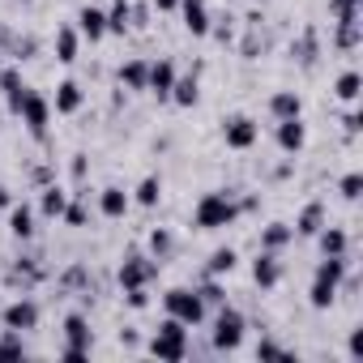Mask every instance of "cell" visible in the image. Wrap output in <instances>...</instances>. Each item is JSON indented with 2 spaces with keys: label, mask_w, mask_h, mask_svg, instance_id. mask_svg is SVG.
<instances>
[{
  "label": "cell",
  "mask_w": 363,
  "mask_h": 363,
  "mask_svg": "<svg viewBox=\"0 0 363 363\" xmlns=\"http://www.w3.org/2000/svg\"><path fill=\"white\" fill-rule=\"evenodd\" d=\"M124 299H128V308H137V312H141V308L150 303V286H133V291H124Z\"/></svg>",
  "instance_id": "obj_40"
},
{
  "label": "cell",
  "mask_w": 363,
  "mask_h": 363,
  "mask_svg": "<svg viewBox=\"0 0 363 363\" xmlns=\"http://www.w3.org/2000/svg\"><path fill=\"white\" fill-rule=\"evenodd\" d=\"M269 111H274V120H295V116H303V99L295 90H278L269 99Z\"/></svg>",
  "instance_id": "obj_21"
},
{
  "label": "cell",
  "mask_w": 363,
  "mask_h": 363,
  "mask_svg": "<svg viewBox=\"0 0 363 363\" xmlns=\"http://www.w3.org/2000/svg\"><path fill=\"white\" fill-rule=\"evenodd\" d=\"M235 248H214L210 252V261H206V274H214V278H223V274H231L235 269Z\"/></svg>",
  "instance_id": "obj_32"
},
{
  "label": "cell",
  "mask_w": 363,
  "mask_h": 363,
  "mask_svg": "<svg viewBox=\"0 0 363 363\" xmlns=\"http://www.w3.org/2000/svg\"><path fill=\"white\" fill-rule=\"evenodd\" d=\"M0 359H26V342H22V333H5L0 337Z\"/></svg>",
  "instance_id": "obj_36"
},
{
  "label": "cell",
  "mask_w": 363,
  "mask_h": 363,
  "mask_svg": "<svg viewBox=\"0 0 363 363\" xmlns=\"http://www.w3.org/2000/svg\"><path fill=\"white\" fill-rule=\"evenodd\" d=\"M337 30H333V43L342 48V52H354L359 43H363V22H333Z\"/></svg>",
  "instance_id": "obj_28"
},
{
  "label": "cell",
  "mask_w": 363,
  "mask_h": 363,
  "mask_svg": "<svg viewBox=\"0 0 363 363\" xmlns=\"http://www.w3.org/2000/svg\"><path fill=\"white\" fill-rule=\"evenodd\" d=\"M252 278H257V286H278L282 282V261H278V252H265L261 248V257L252 261Z\"/></svg>",
  "instance_id": "obj_15"
},
{
  "label": "cell",
  "mask_w": 363,
  "mask_h": 363,
  "mask_svg": "<svg viewBox=\"0 0 363 363\" xmlns=\"http://www.w3.org/2000/svg\"><path fill=\"white\" fill-rule=\"evenodd\" d=\"M346 257H325L320 265H316V274H312V286H308V303L312 308H329L333 299H337V286H342V278H346Z\"/></svg>",
  "instance_id": "obj_2"
},
{
  "label": "cell",
  "mask_w": 363,
  "mask_h": 363,
  "mask_svg": "<svg viewBox=\"0 0 363 363\" xmlns=\"http://www.w3.org/2000/svg\"><path fill=\"white\" fill-rule=\"evenodd\" d=\"M257 137H261V124H257L252 116H231V120L223 124V141H227L231 150H252Z\"/></svg>",
  "instance_id": "obj_9"
},
{
  "label": "cell",
  "mask_w": 363,
  "mask_h": 363,
  "mask_svg": "<svg viewBox=\"0 0 363 363\" xmlns=\"http://www.w3.org/2000/svg\"><path fill=\"white\" fill-rule=\"evenodd\" d=\"M0 90H5V103H9V111L18 116V107H22V99H26V82H22V73L18 69H0Z\"/></svg>",
  "instance_id": "obj_19"
},
{
  "label": "cell",
  "mask_w": 363,
  "mask_h": 363,
  "mask_svg": "<svg viewBox=\"0 0 363 363\" xmlns=\"http://www.w3.org/2000/svg\"><path fill=\"white\" fill-rule=\"evenodd\" d=\"M291 240H295V231H291L286 223H269V227L261 231V248H265V252H282Z\"/></svg>",
  "instance_id": "obj_27"
},
{
  "label": "cell",
  "mask_w": 363,
  "mask_h": 363,
  "mask_svg": "<svg viewBox=\"0 0 363 363\" xmlns=\"http://www.w3.org/2000/svg\"><path fill=\"white\" fill-rule=\"evenodd\" d=\"M90 346H94V333H90V320L82 316V312H69L65 316V359L69 363H82L86 354H90Z\"/></svg>",
  "instance_id": "obj_5"
},
{
  "label": "cell",
  "mask_w": 363,
  "mask_h": 363,
  "mask_svg": "<svg viewBox=\"0 0 363 363\" xmlns=\"http://www.w3.org/2000/svg\"><path fill=\"white\" fill-rule=\"evenodd\" d=\"M133 201L145 206V210H154V206L162 201V179H158V175H145L141 184H137V193H133Z\"/></svg>",
  "instance_id": "obj_30"
},
{
  "label": "cell",
  "mask_w": 363,
  "mask_h": 363,
  "mask_svg": "<svg viewBox=\"0 0 363 363\" xmlns=\"http://www.w3.org/2000/svg\"><path fill=\"white\" fill-rule=\"evenodd\" d=\"M257 359H291V350H282L278 342H261L257 346Z\"/></svg>",
  "instance_id": "obj_41"
},
{
  "label": "cell",
  "mask_w": 363,
  "mask_h": 363,
  "mask_svg": "<svg viewBox=\"0 0 363 363\" xmlns=\"http://www.w3.org/2000/svg\"><path fill=\"white\" fill-rule=\"evenodd\" d=\"M179 13H184L189 35H210V0H179Z\"/></svg>",
  "instance_id": "obj_11"
},
{
  "label": "cell",
  "mask_w": 363,
  "mask_h": 363,
  "mask_svg": "<svg viewBox=\"0 0 363 363\" xmlns=\"http://www.w3.org/2000/svg\"><path fill=\"white\" fill-rule=\"evenodd\" d=\"M145 77H150V65H145V60L120 65V86H124V90H145Z\"/></svg>",
  "instance_id": "obj_29"
},
{
  "label": "cell",
  "mask_w": 363,
  "mask_h": 363,
  "mask_svg": "<svg viewBox=\"0 0 363 363\" xmlns=\"http://www.w3.org/2000/svg\"><path fill=\"white\" fill-rule=\"evenodd\" d=\"M65 206H69V193H65L60 184H48L43 197H39V214H43V218H60Z\"/></svg>",
  "instance_id": "obj_23"
},
{
  "label": "cell",
  "mask_w": 363,
  "mask_h": 363,
  "mask_svg": "<svg viewBox=\"0 0 363 363\" xmlns=\"http://www.w3.org/2000/svg\"><path fill=\"white\" fill-rule=\"evenodd\" d=\"M150 354L154 359H184L189 354V325H179L175 316H167L158 329H154V337H150Z\"/></svg>",
  "instance_id": "obj_3"
},
{
  "label": "cell",
  "mask_w": 363,
  "mask_h": 363,
  "mask_svg": "<svg viewBox=\"0 0 363 363\" xmlns=\"http://www.w3.org/2000/svg\"><path fill=\"white\" fill-rule=\"evenodd\" d=\"M337 189H342V197H346V201H359V193H363V175H359V171L342 175V184H337Z\"/></svg>",
  "instance_id": "obj_37"
},
{
  "label": "cell",
  "mask_w": 363,
  "mask_h": 363,
  "mask_svg": "<svg viewBox=\"0 0 363 363\" xmlns=\"http://www.w3.org/2000/svg\"><path fill=\"white\" fill-rule=\"evenodd\" d=\"M359 5L363 0H329V18L333 22H359Z\"/></svg>",
  "instance_id": "obj_34"
},
{
  "label": "cell",
  "mask_w": 363,
  "mask_h": 363,
  "mask_svg": "<svg viewBox=\"0 0 363 363\" xmlns=\"http://www.w3.org/2000/svg\"><path fill=\"white\" fill-rule=\"evenodd\" d=\"M9 231L18 240H30L35 235V210L30 206H9Z\"/></svg>",
  "instance_id": "obj_26"
},
{
  "label": "cell",
  "mask_w": 363,
  "mask_h": 363,
  "mask_svg": "<svg viewBox=\"0 0 363 363\" xmlns=\"http://www.w3.org/2000/svg\"><path fill=\"white\" fill-rule=\"evenodd\" d=\"M197 295H201V303H206V308H223V303H227V295H223V286H218V278H214V274L197 286Z\"/></svg>",
  "instance_id": "obj_35"
},
{
  "label": "cell",
  "mask_w": 363,
  "mask_h": 363,
  "mask_svg": "<svg viewBox=\"0 0 363 363\" xmlns=\"http://www.w3.org/2000/svg\"><path fill=\"white\" fill-rule=\"evenodd\" d=\"M82 103H86V90H82L77 82H60V86H56V99H52V107H56L60 116H73V111H82Z\"/></svg>",
  "instance_id": "obj_16"
},
{
  "label": "cell",
  "mask_w": 363,
  "mask_h": 363,
  "mask_svg": "<svg viewBox=\"0 0 363 363\" xmlns=\"http://www.w3.org/2000/svg\"><path fill=\"white\" fill-rule=\"evenodd\" d=\"M154 9L158 13H171V9H179V0H154Z\"/></svg>",
  "instance_id": "obj_44"
},
{
  "label": "cell",
  "mask_w": 363,
  "mask_h": 363,
  "mask_svg": "<svg viewBox=\"0 0 363 363\" xmlns=\"http://www.w3.org/2000/svg\"><path fill=\"white\" fill-rule=\"evenodd\" d=\"M342 124H346V133H359V124H363V120H359V111H346V120H342Z\"/></svg>",
  "instance_id": "obj_42"
},
{
  "label": "cell",
  "mask_w": 363,
  "mask_h": 363,
  "mask_svg": "<svg viewBox=\"0 0 363 363\" xmlns=\"http://www.w3.org/2000/svg\"><path fill=\"white\" fill-rule=\"evenodd\" d=\"M308 145V128H303V120L295 116V120H278V150H286V154H299Z\"/></svg>",
  "instance_id": "obj_14"
},
{
  "label": "cell",
  "mask_w": 363,
  "mask_h": 363,
  "mask_svg": "<svg viewBox=\"0 0 363 363\" xmlns=\"http://www.w3.org/2000/svg\"><path fill=\"white\" fill-rule=\"evenodd\" d=\"M9 206H13V197H9V189H5V184H0V210H9Z\"/></svg>",
  "instance_id": "obj_45"
},
{
  "label": "cell",
  "mask_w": 363,
  "mask_h": 363,
  "mask_svg": "<svg viewBox=\"0 0 363 363\" xmlns=\"http://www.w3.org/2000/svg\"><path fill=\"white\" fill-rule=\"evenodd\" d=\"M316 52H320L316 30H303V35H299V43H291V56H295L303 69H312V65H316Z\"/></svg>",
  "instance_id": "obj_25"
},
{
  "label": "cell",
  "mask_w": 363,
  "mask_h": 363,
  "mask_svg": "<svg viewBox=\"0 0 363 363\" xmlns=\"http://www.w3.org/2000/svg\"><path fill=\"white\" fill-rule=\"evenodd\" d=\"M0 320H5V329H13V333H26V329H35V325H39V303L18 295L5 312H0Z\"/></svg>",
  "instance_id": "obj_10"
},
{
  "label": "cell",
  "mask_w": 363,
  "mask_h": 363,
  "mask_svg": "<svg viewBox=\"0 0 363 363\" xmlns=\"http://www.w3.org/2000/svg\"><path fill=\"white\" fill-rule=\"evenodd\" d=\"M60 218H65V223H69V227H86V218H90V214H86V206H82V201H69V206H65V214H60Z\"/></svg>",
  "instance_id": "obj_38"
},
{
  "label": "cell",
  "mask_w": 363,
  "mask_h": 363,
  "mask_svg": "<svg viewBox=\"0 0 363 363\" xmlns=\"http://www.w3.org/2000/svg\"><path fill=\"white\" fill-rule=\"evenodd\" d=\"M320 227H325V206H320V201H308L291 231H295V235H303V240H316V231H320Z\"/></svg>",
  "instance_id": "obj_18"
},
{
  "label": "cell",
  "mask_w": 363,
  "mask_h": 363,
  "mask_svg": "<svg viewBox=\"0 0 363 363\" xmlns=\"http://www.w3.org/2000/svg\"><path fill=\"white\" fill-rule=\"evenodd\" d=\"M73 175H77V179L86 175V154H73Z\"/></svg>",
  "instance_id": "obj_43"
},
{
  "label": "cell",
  "mask_w": 363,
  "mask_h": 363,
  "mask_svg": "<svg viewBox=\"0 0 363 363\" xmlns=\"http://www.w3.org/2000/svg\"><path fill=\"white\" fill-rule=\"evenodd\" d=\"M197 99H201L197 73H189V77H175V86H171V103H179V107H197Z\"/></svg>",
  "instance_id": "obj_22"
},
{
  "label": "cell",
  "mask_w": 363,
  "mask_h": 363,
  "mask_svg": "<svg viewBox=\"0 0 363 363\" xmlns=\"http://www.w3.org/2000/svg\"><path fill=\"white\" fill-rule=\"evenodd\" d=\"M154 278H158V261H150V257H141V252H128V257H124V265H120V286H124V291L150 286Z\"/></svg>",
  "instance_id": "obj_8"
},
{
  "label": "cell",
  "mask_w": 363,
  "mask_h": 363,
  "mask_svg": "<svg viewBox=\"0 0 363 363\" xmlns=\"http://www.w3.org/2000/svg\"><path fill=\"white\" fill-rule=\"evenodd\" d=\"M128 206H133V197H128L124 189H116V184L99 193V214H103V218H124Z\"/></svg>",
  "instance_id": "obj_17"
},
{
  "label": "cell",
  "mask_w": 363,
  "mask_h": 363,
  "mask_svg": "<svg viewBox=\"0 0 363 363\" xmlns=\"http://www.w3.org/2000/svg\"><path fill=\"white\" fill-rule=\"evenodd\" d=\"M235 218H240V201H235L231 193H206V197L197 201V210H193L197 231H223V227H231Z\"/></svg>",
  "instance_id": "obj_1"
},
{
  "label": "cell",
  "mask_w": 363,
  "mask_h": 363,
  "mask_svg": "<svg viewBox=\"0 0 363 363\" xmlns=\"http://www.w3.org/2000/svg\"><path fill=\"white\" fill-rule=\"evenodd\" d=\"M128 22H133L128 0H116V5L107 9V35H124V30H128Z\"/></svg>",
  "instance_id": "obj_33"
},
{
  "label": "cell",
  "mask_w": 363,
  "mask_h": 363,
  "mask_svg": "<svg viewBox=\"0 0 363 363\" xmlns=\"http://www.w3.org/2000/svg\"><path fill=\"white\" fill-rule=\"evenodd\" d=\"M18 116H22V124L30 128V137H48V124H52V103H48L39 90H26V99H22V107H18Z\"/></svg>",
  "instance_id": "obj_7"
},
{
  "label": "cell",
  "mask_w": 363,
  "mask_h": 363,
  "mask_svg": "<svg viewBox=\"0 0 363 363\" xmlns=\"http://www.w3.org/2000/svg\"><path fill=\"white\" fill-rule=\"evenodd\" d=\"M150 248H154V261H162V252H171V235L167 231H150Z\"/></svg>",
  "instance_id": "obj_39"
},
{
  "label": "cell",
  "mask_w": 363,
  "mask_h": 363,
  "mask_svg": "<svg viewBox=\"0 0 363 363\" xmlns=\"http://www.w3.org/2000/svg\"><path fill=\"white\" fill-rule=\"evenodd\" d=\"M244 316L235 312V308H218V316H214V346L218 350H240V342H244Z\"/></svg>",
  "instance_id": "obj_6"
},
{
  "label": "cell",
  "mask_w": 363,
  "mask_h": 363,
  "mask_svg": "<svg viewBox=\"0 0 363 363\" xmlns=\"http://www.w3.org/2000/svg\"><path fill=\"white\" fill-rule=\"evenodd\" d=\"M175 65L171 60H158V65H150V77H145V90L154 94V99H171V86H175Z\"/></svg>",
  "instance_id": "obj_12"
},
{
  "label": "cell",
  "mask_w": 363,
  "mask_h": 363,
  "mask_svg": "<svg viewBox=\"0 0 363 363\" xmlns=\"http://www.w3.org/2000/svg\"><path fill=\"white\" fill-rule=\"evenodd\" d=\"M162 308H167V316H175L179 325H189V329L206 320V303H201L197 286H171L162 295Z\"/></svg>",
  "instance_id": "obj_4"
},
{
  "label": "cell",
  "mask_w": 363,
  "mask_h": 363,
  "mask_svg": "<svg viewBox=\"0 0 363 363\" xmlns=\"http://www.w3.org/2000/svg\"><path fill=\"white\" fill-rule=\"evenodd\" d=\"M77 52H82V35H77V26H60V30H56V60H60V65H73Z\"/></svg>",
  "instance_id": "obj_20"
},
{
  "label": "cell",
  "mask_w": 363,
  "mask_h": 363,
  "mask_svg": "<svg viewBox=\"0 0 363 363\" xmlns=\"http://www.w3.org/2000/svg\"><path fill=\"white\" fill-rule=\"evenodd\" d=\"M77 35H82V39H90V43H99V39L107 35V13H103V9H94V5L77 9Z\"/></svg>",
  "instance_id": "obj_13"
},
{
  "label": "cell",
  "mask_w": 363,
  "mask_h": 363,
  "mask_svg": "<svg viewBox=\"0 0 363 363\" xmlns=\"http://www.w3.org/2000/svg\"><path fill=\"white\" fill-rule=\"evenodd\" d=\"M316 240H320V252H325V257H346V248H350V240H346L342 227H320Z\"/></svg>",
  "instance_id": "obj_24"
},
{
  "label": "cell",
  "mask_w": 363,
  "mask_h": 363,
  "mask_svg": "<svg viewBox=\"0 0 363 363\" xmlns=\"http://www.w3.org/2000/svg\"><path fill=\"white\" fill-rule=\"evenodd\" d=\"M359 90H363V77H359L354 69H346V73L333 82V94H337L342 103H354V99H359Z\"/></svg>",
  "instance_id": "obj_31"
}]
</instances>
